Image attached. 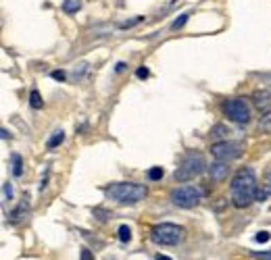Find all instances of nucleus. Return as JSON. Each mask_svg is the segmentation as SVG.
Returning <instances> with one entry per match:
<instances>
[{"label":"nucleus","instance_id":"nucleus-1","mask_svg":"<svg viewBox=\"0 0 271 260\" xmlns=\"http://www.w3.org/2000/svg\"><path fill=\"white\" fill-rule=\"evenodd\" d=\"M257 175L253 169H240L229 185V196L236 208H248L257 200Z\"/></svg>","mask_w":271,"mask_h":260},{"label":"nucleus","instance_id":"nucleus-8","mask_svg":"<svg viewBox=\"0 0 271 260\" xmlns=\"http://www.w3.org/2000/svg\"><path fill=\"white\" fill-rule=\"evenodd\" d=\"M227 173H229V163L227 161H217V163H213L209 167V175H211L213 181H223V179L227 177Z\"/></svg>","mask_w":271,"mask_h":260},{"label":"nucleus","instance_id":"nucleus-7","mask_svg":"<svg viewBox=\"0 0 271 260\" xmlns=\"http://www.w3.org/2000/svg\"><path fill=\"white\" fill-rule=\"evenodd\" d=\"M211 154L215 156V161H234L242 154V144L240 142H229V139H221L211 146Z\"/></svg>","mask_w":271,"mask_h":260},{"label":"nucleus","instance_id":"nucleus-10","mask_svg":"<svg viewBox=\"0 0 271 260\" xmlns=\"http://www.w3.org/2000/svg\"><path fill=\"white\" fill-rule=\"evenodd\" d=\"M27 213H29V198L25 196L23 200H21V204H19L15 211L11 213V223H19V221H23V218L27 217Z\"/></svg>","mask_w":271,"mask_h":260},{"label":"nucleus","instance_id":"nucleus-27","mask_svg":"<svg viewBox=\"0 0 271 260\" xmlns=\"http://www.w3.org/2000/svg\"><path fill=\"white\" fill-rule=\"evenodd\" d=\"M53 77L58 79V82H63V79H65V71H53Z\"/></svg>","mask_w":271,"mask_h":260},{"label":"nucleus","instance_id":"nucleus-28","mask_svg":"<svg viewBox=\"0 0 271 260\" xmlns=\"http://www.w3.org/2000/svg\"><path fill=\"white\" fill-rule=\"evenodd\" d=\"M123 69H125V63H117V67H115V71H117V73H121V71H123Z\"/></svg>","mask_w":271,"mask_h":260},{"label":"nucleus","instance_id":"nucleus-29","mask_svg":"<svg viewBox=\"0 0 271 260\" xmlns=\"http://www.w3.org/2000/svg\"><path fill=\"white\" fill-rule=\"evenodd\" d=\"M157 260H171V258H169V256H163V254H159Z\"/></svg>","mask_w":271,"mask_h":260},{"label":"nucleus","instance_id":"nucleus-9","mask_svg":"<svg viewBox=\"0 0 271 260\" xmlns=\"http://www.w3.org/2000/svg\"><path fill=\"white\" fill-rule=\"evenodd\" d=\"M253 100H255L259 111H263V113L271 111V92L269 89H257V92L253 94Z\"/></svg>","mask_w":271,"mask_h":260},{"label":"nucleus","instance_id":"nucleus-22","mask_svg":"<svg viewBox=\"0 0 271 260\" xmlns=\"http://www.w3.org/2000/svg\"><path fill=\"white\" fill-rule=\"evenodd\" d=\"M250 256L257 260H271V250H265V252H250Z\"/></svg>","mask_w":271,"mask_h":260},{"label":"nucleus","instance_id":"nucleus-4","mask_svg":"<svg viewBox=\"0 0 271 260\" xmlns=\"http://www.w3.org/2000/svg\"><path fill=\"white\" fill-rule=\"evenodd\" d=\"M184 227L175 223H161L150 229V239L159 246H177L184 239Z\"/></svg>","mask_w":271,"mask_h":260},{"label":"nucleus","instance_id":"nucleus-14","mask_svg":"<svg viewBox=\"0 0 271 260\" xmlns=\"http://www.w3.org/2000/svg\"><path fill=\"white\" fill-rule=\"evenodd\" d=\"M11 161H13V175L15 177H21V173H23V158L19 156V154H13Z\"/></svg>","mask_w":271,"mask_h":260},{"label":"nucleus","instance_id":"nucleus-24","mask_svg":"<svg viewBox=\"0 0 271 260\" xmlns=\"http://www.w3.org/2000/svg\"><path fill=\"white\" fill-rule=\"evenodd\" d=\"M142 19H144V17H136V19H132V21H125V23H121V25H119V27H121V29H129V27H134V25H138L140 21H142Z\"/></svg>","mask_w":271,"mask_h":260},{"label":"nucleus","instance_id":"nucleus-25","mask_svg":"<svg viewBox=\"0 0 271 260\" xmlns=\"http://www.w3.org/2000/svg\"><path fill=\"white\" fill-rule=\"evenodd\" d=\"M79 260H94V254L90 252L88 248H82V252H79Z\"/></svg>","mask_w":271,"mask_h":260},{"label":"nucleus","instance_id":"nucleus-6","mask_svg":"<svg viewBox=\"0 0 271 260\" xmlns=\"http://www.w3.org/2000/svg\"><path fill=\"white\" fill-rule=\"evenodd\" d=\"M223 113L236 123H248L250 121V106L244 98H232L223 104Z\"/></svg>","mask_w":271,"mask_h":260},{"label":"nucleus","instance_id":"nucleus-18","mask_svg":"<svg viewBox=\"0 0 271 260\" xmlns=\"http://www.w3.org/2000/svg\"><path fill=\"white\" fill-rule=\"evenodd\" d=\"M163 175H165V171L161 167H153L148 171V179H150V181H159V179H163Z\"/></svg>","mask_w":271,"mask_h":260},{"label":"nucleus","instance_id":"nucleus-16","mask_svg":"<svg viewBox=\"0 0 271 260\" xmlns=\"http://www.w3.org/2000/svg\"><path fill=\"white\" fill-rule=\"evenodd\" d=\"M227 133H229V129L225 125H221V123L211 129V137H223V139H227Z\"/></svg>","mask_w":271,"mask_h":260},{"label":"nucleus","instance_id":"nucleus-21","mask_svg":"<svg viewBox=\"0 0 271 260\" xmlns=\"http://www.w3.org/2000/svg\"><path fill=\"white\" fill-rule=\"evenodd\" d=\"M11 198H13V187H11V183H2V200H4V202H8Z\"/></svg>","mask_w":271,"mask_h":260},{"label":"nucleus","instance_id":"nucleus-19","mask_svg":"<svg viewBox=\"0 0 271 260\" xmlns=\"http://www.w3.org/2000/svg\"><path fill=\"white\" fill-rule=\"evenodd\" d=\"M188 19H190V13H184V15H179L175 21L171 23V29H182L186 23H188Z\"/></svg>","mask_w":271,"mask_h":260},{"label":"nucleus","instance_id":"nucleus-13","mask_svg":"<svg viewBox=\"0 0 271 260\" xmlns=\"http://www.w3.org/2000/svg\"><path fill=\"white\" fill-rule=\"evenodd\" d=\"M79 8H82V0H65V2H63V11L69 13V15L77 13Z\"/></svg>","mask_w":271,"mask_h":260},{"label":"nucleus","instance_id":"nucleus-23","mask_svg":"<svg viewBox=\"0 0 271 260\" xmlns=\"http://www.w3.org/2000/svg\"><path fill=\"white\" fill-rule=\"evenodd\" d=\"M269 233L267 231H259L257 235H255V242H259V244H265V242H269Z\"/></svg>","mask_w":271,"mask_h":260},{"label":"nucleus","instance_id":"nucleus-5","mask_svg":"<svg viewBox=\"0 0 271 260\" xmlns=\"http://www.w3.org/2000/svg\"><path fill=\"white\" fill-rule=\"evenodd\" d=\"M205 192H203V187H198V185H179L175 189H171V202L179 208H194L200 200H203Z\"/></svg>","mask_w":271,"mask_h":260},{"label":"nucleus","instance_id":"nucleus-15","mask_svg":"<svg viewBox=\"0 0 271 260\" xmlns=\"http://www.w3.org/2000/svg\"><path fill=\"white\" fill-rule=\"evenodd\" d=\"M29 104H32V108H36V111H40V108L44 106V102H42V98H40L38 89H32V94H29Z\"/></svg>","mask_w":271,"mask_h":260},{"label":"nucleus","instance_id":"nucleus-3","mask_svg":"<svg viewBox=\"0 0 271 260\" xmlns=\"http://www.w3.org/2000/svg\"><path fill=\"white\" fill-rule=\"evenodd\" d=\"M207 169V161H205V156L200 154V152H190L182 163H179V167L175 169V173H173V179L179 183H184V181H190V179H194L198 177L200 173H203Z\"/></svg>","mask_w":271,"mask_h":260},{"label":"nucleus","instance_id":"nucleus-12","mask_svg":"<svg viewBox=\"0 0 271 260\" xmlns=\"http://www.w3.org/2000/svg\"><path fill=\"white\" fill-rule=\"evenodd\" d=\"M63 139H65V131H63V129H56V131L53 133V135H50V139H48V148L50 150H53V148H56V146H61L63 144Z\"/></svg>","mask_w":271,"mask_h":260},{"label":"nucleus","instance_id":"nucleus-26","mask_svg":"<svg viewBox=\"0 0 271 260\" xmlns=\"http://www.w3.org/2000/svg\"><path fill=\"white\" fill-rule=\"evenodd\" d=\"M136 75L140 77V79H146L148 77V69H144V67H140L138 71H136Z\"/></svg>","mask_w":271,"mask_h":260},{"label":"nucleus","instance_id":"nucleus-20","mask_svg":"<svg viewBox=\"0 0 271 260\" xmlns=\"http://www.w3.org/2000/svg\"><path fill=\"white\" fill-rule=\"evenodd\" d=\"M259 127L265 129V131H269V129H271V111L263 113V117H261V121H259Z\"/></svg>","mask_w":271,"mask_h":260},{"label":"nucleus","instance_id":"nucleus-2","mask_svg":"<svg viewBox=\"0 0 271 260\" xmlns=\"http://www.w3.org/2000/svg\"><path fill=\"white\" fill-rule=\"evenodd\" d=\"M105 194L108 200H115L119 204H136L140 200H144L148 189L142 183H132V181H119V183H111Z\"/></svg>","mask_w":271,"mask_h":260},{"label":"nucleus","instance_id":"nucleus-17","mask_svg":"<svg viewBox=\"0 0 271 260\" xmlns=\"http://www.w3.org/2000/svg\"><path fill=\"white\" fill-rule=\"evenodd\" d=\"M119 239H121V242L123 244H129V242H132V229H129L127 225H121V227H119Z\"/></svg>","mask_w":271,"mask_h":260},{"label":"nucleus","instance_id":"nucleus-11","mask_svg":"<svg viewBox=\"0 0 271 260\" xmlns=\"http://www.w3.org/2000/svg\"><path fill=\"white\" fill-rule=\"evenodd\" d=\"M263 187L259 189L257 192V200H261V202H263V200H267L269 196H271V173L267 175V179H265V183H261Z\"/></svg>","mask_w":271,"mask_h":260}]
</instances>
